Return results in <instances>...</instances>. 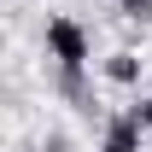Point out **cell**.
Listing matches in <instances>:
<instances>
[{
    "instance_id": "5",
    "label": "cell",
    "mask_w": 152,
    "mask_h": 152,
    "mask_svg": "<svg viewBox=\"0 0 152 152\" xmlns=\"http://www.w3.org/2000/svg\"><path fill=\"white\" fill-rule=\"evenodd\" d=\"M134 117H140V123H146V129H152V94L140 99V105H134Z\"/></svg>"
},
{
    "instance_id": "4",
    "label": "cell",
    "mask_w": 152,
    "mask_h": 152,
    "mask_svg": "<svg viewBox=\"0 0 152 152\" xmlns=\"http://www.w3.org/2000/svg\"><path fill=\"white\" fill-rule=\"evenodd\" d=\"M117 12L129 23H152V0H117Z\"/></svg>"
},
{
    "instance_id": "1",
    "label": "cell",
    "mask_w": 152,
    "mask_h": 152,
    "mask_svg": "<svg viewBox=\"0 0 152 152\" xmlns=\"http://www.w3.org/2000/svg\"><path fill=\"white\" fill-rule=\"evenodd\" d=\"M47 58L58 70H82L88 64V29L76 18H47Z\"/></svg>"
},
{
    "instance_id": "3",
    "label": "cell",
    "mask_w": 152,
    "mask_h": 152,
    "mask_svg": "<svg viewBox=\"0 0 152 152\" xmlns=\"http://www.w3.org/2000/svg\"><path fill=\"white\" fill-rule=\"evenodd\" d=\"M105 76H111L117 88H134V82H140V58L134 53H111L105 58Z\"/></svg>"
},
{
    "instance_id": "2",
    "label": "cell",
    "mask_w": 152,
    "mask_h": 152,
    "mask_svg": "<svg viewBox=\"0 0 152 152\" xmlns=\"http://www.w3.org/2000/svg\"><path fill=\"white\" fill-rule=\"evenodd\" d=\"M140 129H146V123H140V117H111V123H105V134H99V152H140Z\"/></svg>"
}]
</instances>
